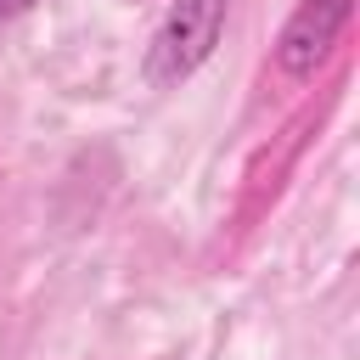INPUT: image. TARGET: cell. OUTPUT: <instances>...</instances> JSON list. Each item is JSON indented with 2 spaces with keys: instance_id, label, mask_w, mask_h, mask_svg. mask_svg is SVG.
<instances>
[{
  "instance_id": "cell-1",
  "label": "cell",
  "mask_w": 360,
  "mask_h": 360,
  "mask_svg": "<svg viewBox=\"0 0 360 360\" xmlns=\"http://www.w3.org/2000/svg\"><path fill=\"white\" fill-rule=\"evenodd\" d=\"M225 17H231V0H169V11L158 17L152 39H146V56H141V79L152 90H174L186 84L219 45L225 34Z\"/></svg>"
},
{
  "instance_id": "cell-2",
  "label": "cell",
  "mask_w": 360,
  "mask_h": 360,
  "mask_svg": "<svg viewBox=\"0 0 360 360\" xmlns=\"http://www.w3.org/2000/svg\"><path fill=\"white\" fill-rule=\"evenodd\" d=\"M354 0H298L276 34V68L281 79H315V68L338 51L343 28H349Z\"/></svg>"
},
{
  "instance_id": "cell-3",
  "label": "cell",
  "mask_w": 360,
  "mask_h": 360,
  "mask_svg": "<svg viewBox=\"0 0 360 360\" xmlns=\"http://www.w3.org/2000/svg\"><path fill=\"white\" fill-rule=\"evenodd\" d=\"M34 6H39V0H0V28H11V22H17L22 11H34Z\"/></svg>"
}]
</instances>
